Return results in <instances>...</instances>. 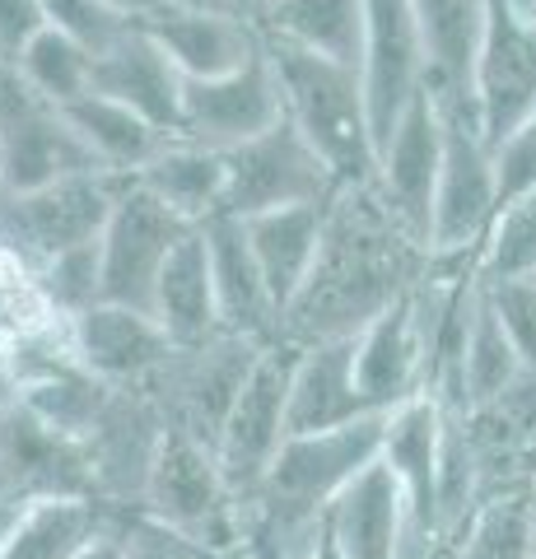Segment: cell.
I'll list each match as a JSON object with an SVG mask.
<instances>
[{
	"label": "cell",
	"instance_id": "1",
	"mask_svg": "<svg viewBox=\"0 0 536 559\" xmlns=\"http://www.w3.org/2000/svg\"><path fill=\"white\" fill-rule=\"evenodd\" d=\"M406 252H425L388 215L373 187H345L326 210L318 266L281 318V341L303 349L318 341L359 336L388 304L415 289Z\"/></svg>",
	"mask_w": 536,
	"mask_h": 559
},
{
	"label": "cell",
	"instance_id": "2",
	"mask_svg": "<svg viewBox=\"0 0 536 559\" xmlns=\"http://www.w3.org/2000/svg\"><path fill=\"white\" fill-rule=\"evenodd\" d=\"M388 415H365L326 433L285 439L266 485L248 503V527L266 532L285 559H308L326 527L332 503L383 457Z\"/></svg>",
	"mask_w": 536,
	"mask_h": 559
},
{
	"label": "cell",
	"instance_id": "3",
	"mask_svg": "<svg viewBox=\"0 0 536 559\" xmlns=\"http://www.w3.org/2000/svg\"><path fill=\"white\" fill-rule=\"evenodd\" d=\"M262 51L275 70V84H281L285 121L322 154V164L336 173L341 191L345 187H373L378 145H373L359 70L326 61L318 51L275 43V38H262Z\"/></svg>",
	"mask_w": 536,
	"mask_h": 559
},
{
	"label": "cell",
	"instance_id": "4",
	"mask_svg": "<svg viewBox=\"0 0 536 559\" xmlns=\"http://www.w3.org/2000/svg\"><path fill=\"white\" fill-rule=\"evenodd\" d=\"M135 513L164 522L219 559H234L248 536V513L224 480L215 448L187 429H164V443L154 452L145 480V499Z\"/></svg>",
	"mask_w": 536,
	"mask_h": 559
},
{
	"label": "cell",
	"instance_id": "5",
	"mask_svg": "<svg viewBox=\"0 0 536 559\" xmlns=\"http://www.w3.org/2000/svg\"><path fill=\"white\" fill-rule=\"evenodd\" d=\"M122 187L127 178L117 173H84V178L51 182L43 191H24V197H0V252L38 271L51 257L98 242Z\"/></svg>",
	"mask_w": 536,
	"mask_h": 559
},
{
	"label": "cell",
	"instance_id": "6",
	"mask_svg": "<svg viewBox=\"0 0 536 559\" xmlns=\"http://www.w3.org/2000/svg\"><path fill=\"white\" fill-rule=\"evenodd\" d=\"M289 378H294V345L285 341L266 345L215 433V462L224 480H229L234 499L243 503V513L257 499V489L266 485L271 466L289 439Z\"/></svg>",
	"mask_w": 536,
	"mask_h": 559
},
{
	"label": "cell",
	"instance_id": "7",
	"mask_svg": "<svg viewBox=\"0 0 536 559\" xmlns=\"http://www.w3.org/2000/svg\"><path fill=\"white\" fill-rule=\"evenodd\" d=\"M84 173L108 168L84 150L57 103L33 94L10 66H0V197H24Z\"/></svg>",
	"mask_w": 536,
	"mask_h": 559
},
{
	"label": "cell",
	"instance_id": "8",
	"mask_svg": "<svg viewBox=\"0 0 536 559\" xmlns=\"http://www.w3.org/2000/svg\"><path fill=\"white\" fill-rule=\"evenodd\" d=\"M443 112V173L434 197V224H429V261H462L476 266L499 215V182L490 145L480 140L472 108H439Z\"/></svg>",
	"mask_w": 536,
	"mask_h": 559
},
{
	"label": "cell",
	"instance_id": "9",
	"mask_svg": "<svg viewBox=\"0 0 536 559\" xmlns=\"http://www.w3.org/2000/svg\"><path fill=\"white\" fill-rule=\"evenodd\" d=\"M472 117L480 140L495 150L513 127L536 112V10L490 0L486 28L472 61Z\"/></svg>",
	"mask_w": 536,
	"mask_h": 559
},
{
	"label": "cell",
	"instance_id": "10",
	"mask_svg": "<svg viewBox=\"0 0 536 559\" xmlns=\"http://www.w3.org/2000/svg\"><path fill=\"white\" fill-rule=\"evenodd\" d=\"M224 164H229L224 215L234 219H252L285 205H332L341 197L336 173L289 121H275L266 135L238 150H224Z\"/></svg>",
	"mask_w": 536,
	"mask_h": 559
},
{
	"label": "cell",
	"instance_id": "11",
	"mask_svg": "<svg viewBox=\"0 0 536 559\" xmlns=\"http://www.w3.org/2000/svg\"><path fill=\"white\" fill-rule=\"evenodd\" d=\"M262 349L266 345L243 341V336H215L196 349H172V359L135 392H145L159 406L168 429H187L215 448L224 415H229L234 396L243 392Z\"/></svg>",
	"mask_w": 536,
	"mask_h": 559
},
{
	"label": "cell",
	"instance_id": "12",
	"mask_svg": "<svg viewBox=\"0 0 536 559\" xmlns=\"http://www.w3.org/2000/svg\"><path fill=\"white\" fill-rule=\"evenodd\" d=\"M359 80H365L373 145L383 150L392 127L420 94H429V47L415 14V0H365V57H359Z\"/></svg>",
	"mask_w": 536,
	"mask_h": 559
},
{
	"label": "cell",
	"instance_id": "13",
	"mask_svg": "<svg viewBox=\"0 0 536 559\" xmlns=\"http://www.w3.org/2000/svg\"><path fill=\"white\" fill-rule=\"evenodd\" d=\"M187 234H192V224L172 215L164 201H154L141 182L127 178L108 229H103V242H98L103 248V304L150 312L164 261Z\"/></svg>",
	"mask_w": 536,
	"mask_h": 559
},
{
	"label": "cell",
	"instance_id": "14",
	"mask_svg": "<svg viewBox=\"0 0 536 559\" xmlns=\"http://www.w3.org/2000/svg\"><path fill=\"white\" fill-rule=\"evenodd\" d=\"M439 173H443V112L434 94H420L406 108V117L392 127L383 150H378L373 191L388 205V215L425 248V257H429Z\"/></svg>",
	"mask_w": 536,
	"mask_h": 559
},
{
	"label": "cell",
	"instance_id": "15",
	"mask_svg": "<svg viewBox=\"0 0 536 559\" xmlns=\"http://www.w3.org/2000/svg\"><path fill=\"white\" fill-rule=\"evenodd\" d=\"M285 121L281 84L266 51L234 75L219 80H187L182 84V127L178 140H196L211 150H238Z\"/></svg>",
	"mask_w": 536,
	"mask_h": 559
},
{
	"label": "cell",
	"instance_id": "16",
	"mask_svg": "<svg viewBox=\"0 0 536 559\" xmlns=\"http://www.w3.org/2000/svg\"><path fill=\"white\" fill-rule=\"evenodd\" d=\"M145 33L168 51L182 80H219L262 57V28L224 0H172L150 14Z\"/></svg>",
	"mask_w": 536,
	"mask_h": 559
},
{
	"label": "cell",
	"instance_id": "17",
	"mask_svg": "<svg viewBox=\"0 0 536 559\" xmlns=\"http://www.w3.org/2000/svg\"><path fill=\"white\" fill-rule=\"evenodd\" d=\"M71 345L75 359L108 388H145L178 349L154 322V312H135L122 304H94L90 312H80L71 322Z\"/></svg>",
	"mask_w": 536,
	"mask_h": 559
},
{
	"label": "cell",
	"instance_id": "18",
	"mask_svg": "<svg viewBox=\"0 0 536 559\" xmlns=\"http://www.w3.org/2000/svg\"><path fill=\"white\" fill-rule=\"evenodd\" d=\"M448 415L434 396H415L388 415L383 462L402 485L415 550H429L439 540V452H443Z\"/></svg>",
	"mask_w": 536,
	"mask_h": 559
},
{
	"label": "cell",
	"instance_id": "19",
	"mask_svg": "<svg viewBox=\"0 0 536 559\" xmlns=\"http://www.w3.org/2000/svg\"><path fill=\"white\" fill-rule=\"evenodd\" d=\"M182 84L187 80L178 75V66L145 33V24H131L117 43L94 51V94L141 112L164 135H178L182 127Z\"/></svg>",
	"mask_w": 536,
	"mask_h": 559
},
{
	"label": "cell",
	"instance_id": "20",
	"mask_svg": "<svg viewBox=\"0 0 536 559\" xmlns=\"http://www.w3.org/2000/svg\"><path fill=\"white\" fill-rule=\"evenodd\" d=\"M355 378L373 415H392L396 406L425 396V341L410 289L355 336Z\"/></svg>",
	"mask_w": 536,
	"mask_h": 559
},
{
	"label": "cell",
	"instance_id": "21",
	"mask_svg": "<svg viewBox=\"0 0 536 559\" xmlns=\"http://www.w3.org/2000/svg\"><path fill=\"white\" fill-rule=\"evenodd\" d=\"M205 234V257H211V280H215V304L224 336H243L257 345L281 341V308H275L266 275L252 257V242L243 219L215 215L211 224H201Z\"/></svg>",
	"mask_w": 536,
	"mask_h": 559
},
{
	"label": "cell",
	"instance_id": "22",
	"mask_svg": "<svg viewBox=\"0 0 536 559\" xmlns=\"http://www.w3.org/2000/svg\"><path fill=\"white\" fill-rule=\"evenodd\" d=\"M326 532H332L341 559H420L402 485L383 457L332 503Z\"/></svg>",
	"mask_w": 536,
	"mask_h": 559
},
{
	"label": "cell",
	"instance_id": "23",
	"mask_svg": "<svg viewBox=\"0 0 536 559\" xmlns=\"http://www.w3.org/2000/svg\"><path fill=\"white\" fill-rule=\"evenodd\" d=\"M373 415L359 396L355 378V336L318 341L294 349V378H289V439L294 433H326L341 425Z\"/></svg>",
	"mask_w": 536,
	"mask_h": 559
},
{
	"label": "cell",
	"instance_id": "24",
	"mask_svg": "<svg viewBox=\"0 0 536 559\" xmlns=\"http://www.w3.org/2000/svg\"><path fill=\"white\" fill-rule=\"evenodd\" d=\"M326 210L332 205H285V210H266V215L243 219L252 257L266 275V289L275 308H281V318L299 299V289L318 266V252L326 238Z\"/></svg>",
	"mask_w": 536,
	"mask_h": 559
},
{
	"label": "cell",
	"instance_id": "25",
	"mask_svg": "<svg viewBox=\"0 0 536 559\" xmlns=\"http://www.w3.org/2000/svg\"><path fill=\"white\" fill-rule=\"evenodd\" d=\"M150 312L178 349H196L205 341L224 336L219 304H215V280H211V257H205V234L201 229L187 234L178 248H172V257L164 261Z\"/></svg>",
	"mask_w": 536,
	"mask_h": 559
},
{
	"label": "cell",
	"instance_id": "26",
	"mask_svg": "<svg viewBox=\"0 0 536 559\" xmlns=\"http://www.w3.org/2000/svg\"><path fill=\"white\" fill-rule=\"evenodd\" d=\"M117 518L122 513L90 495L28 499L0 546V559H80L98 536L117 527Z\"/></svg>",
	"mask_w": 536,
	"mask_h": 559
},
{
	"label": "cell",
	"instance_id": "27",
	"mask_svg": "<svg viewBox=\"0 0 536 559\" xmlns=\"http://www.w3.org/2000/svg\"><path fill=\"white\" fill-rule=\"evenodd\" d=\"M131 182H141L154 201H164L172 215L187 219L192 229L224 215V191H229V164L224 150L196 145V140H164V150L135 173Z\"/></svg>",
	"mask_w": 536,
	"mask_h": 559
},
{
	"label": "cell",
	"instance_id": "28",
	"mask_svg": "<svg viewBox=\"0 0 536 559\" xmlns=\"http://www.w3.org/2000/svg\"><path fill=\"white\" fill-rule=\"evenodd\" d=\"M257 28L262 38L318 51L355 70L365 57V0H281Z\"/></svg>",
	"mask_w": 536,
	"mask_h": 559
},
{
	"label": "cell",
	"instance_id": "29",
	"mask_svg": "<svg viewBox=\"0 0 536 559\" xmlns=\"http://www.w3.org/2000/svg\"><path fill=\"white\" fill-rule=\"evenodd\" d=\"M61 112L75 127V135L84 140V150L108 173H117V178H135V173L164 150V140H172L159 127H150L141 112H131L103 94H84L75 103H65Z\"/></svg>",
	"mask_w": 536,
	"mask_h": 559
},
{
	"label": "cell",
	"instance_id": "30",
	"mask_svg": "<svg viewBox=\"0 0 536 559\" xmlns=\"http://www.w3.org/2000/svg\"><path fill=\"white\" fill-rule=\"evenodd\" d=\"M523 359L509 341V331L499 326L495 308L486 304V294L476 285L472 322H466V345H462V415L476 406H490L504 392H513L523 382Z\"/></svg>",
	"mask_w": 536,
	"mask_h": 559
},
{
	"label": "cell",
	"instance_id": "31",
	"mask_svg": "<svg viewBox=\"0 0 536 559\" xmlns=\"http://www.w3.org/2000/svg\"><path fill=\"white\" fill-rule=\"evenodd\" d=\"M10 70L28 84L33 94L57 103V108L94 94V51L84 43H75V38H65V33H57V28H43L38 38L20 51V61H14Z\"/></svg>",
	"mask_w": 536,
	"mask_h": 559
},
{
	"label": "cell",
	"instance_id": "32",
	"mask_svg": "<svg viewBox=\"0 0 536 559\" xmlns=\"http://www.w3.org/2000/svg\"><path fill=\"white\" fill-rule=\"evenodd\" d=\"M472 275L480 285H499V280H536V191L523 201L504 205L490 224L486 242L476 252Z\"/></svg>",
	"mask_w": 536,
	"mask_h": 559
},
{
	"label": "cell",
	"instance_id": "33",
	"mask_svg": "<svg viewBox=\"0 0 536 559\" xmlns=\"http://www.w3.org/2000/svg\"><path fill=\"white\" fill-rule=\"evenodd\" d=\"M457 559H536L527 527V489H509L480 503L472 527L457 536Z\"/></svg>",
	"mask_w": 536,
	"mask_h": 559
},
{
	"label": "cell",
	"instance_id": "34",
	"mask_svg": "<svg viewBox=\"0 0 536 559\" xmlns=\"http://www.w3.org/2000/svg\"><path fill=\"white\" fill-rule=\"evenodd\" d=\"M98 242L71 248V252L51 257V261H43V266L33 271L38 275V289H43L47 308L57 312L61 322H75L80 312H90L94 304H103V248Z\"/></svg>",
	"mask_w": 536,
	"mask_h": 559
},
{
	"label": "cell",
	"instance_id": "35",
	"mask_svg": "<svg viewBox=\"0 0 536 559\" xmlns=\"http://www.w3.org/2000/svg\"><path fill=\"white\" fill-rule=\"evenodd\" d=\"M480 294L495 308L499 326L509 331L517 359H523V373L536 382V280H499V285H480Z\"/></svg>",
	"mask_w": 536,
	"mask_h": 559
},
{
	"label": "cell",
	"instance_id": "36",
	"mask_svg": "<svg viewBox=\"0 0 536 559\" xmlns=\"http://www.w3.org/2000/svg\"><path fill=\"white\" fill-rule=\"evenodd\" d=\"M38 5H43L47 28H57V33H65V38L84 43L90 51H103L131 28V20L112 14L103 0H38Z\"/></svg>",
	"mask_w": 536,
	"mask_h": 559
},
{
	"label": "cell",
	"instance_id": "37",
	"mask_svg": "<svg viewBox=\"0 0 536 559\" xmlns=\"http://www.w3.org/2000/svg\"><path fill=\"white\" fill-rule=\"evenodd\" d=\"M490 159H495V182H499V210L532 197L536 191V112L499 140L490 150Z\"/></svg>",
	"mask_w": 536,
	"mask_h": 559
},
{
	"label": "cell",
	"instance_id": "38",
	"mask_svg": "<svg viewBox=\"0 0 536 559\" xmlns=\"http://www.w3.org/2000/svg\"><path fill=\"white\" fill-rule=\"evenodd\" d=\"M117 550H122V559H219L205 546H196V540L178 536L172 527H164V522H154L145 513L117 518Z\"/></svg>",
	"mask_w": 536,
	"mask_h": 559
},
{
	"label": "cell",
	"instance_id": "39",
	"mask_svg": "<svg viewBox=\"0 0 536 559\" xmlns=\"http://www.w3.org/2000/svg\"><path fill=\"white\" fill-rule=\"evenodd\" d=\"M47 28L38 0H0V66H14L20 51Z\"/></svg>",
	"mask_w": 536,
	"mask_h": 559
},
{
	"label": "cell",
	"instance_id": "40",
	"mask_svg": "<svg viewBox=\"0 0 536 559\" xmlns=\"http://www.w3.org/2000/svg\"><path fill=\"white\" fill-rule=\"evenodd\" d=\"M112 14H122V20H131V24H145L150 14H159L164 5H172V0H103Z\"/></svg>",
	"mask_w": 536,
	"mask_h": 559
},
{
	"label": "cell",
	"instance_id": "41",
	"mask_svg": "<svg viewBox=\"0 0 536 559\" xmlns=\"http://www.w3.org/2000/svg\"><path fill=\"white\" fill-rule=\"evenodd\" d=\"M14 406H20V373H14L5 349H0V415H10Z\"/></svg>",
	"mask_w": 536,
	"mask_h": 559
},
{
	"label": "cell",
	"instance_id": "42",
	"mask_svg": "<svg viewBox=\"0 0 536 559\" xmlns=\"http://www.w3.org/2000/svg\"><path fill=\"white\" fill-rule=\"evenodd\" d=\"M234 559H285L281 555V546L266 536V532H257V527H248V536H243V550H238Z\"/></svg>",
	"mask_w": 536,
	"mask_h": 559
},
{
	"label": "cell",
	"instance_id": "43",
	"mask_svg": "<svg viewBox=\"0 0 536 559\" xmlns=\"http://www.w3.org/2000/svg\"><path fill=\"white\" fill-rule=\"evenodd\" d=\"M224 5L238 10V14H243V20H252V24H262L266 14H271L275 5H281V0H224Z\"/></svg>",
	"mask_w": 536,
	"mask_h": 559
},
{
	"label": "cell",
	"instance_id": "44",
	"mask_svg": "<svg viewBox=\"0 0 536 559\" xmlns=\"http://www.w3.org/2000/svg\"><path fill=\"white\" fill-rule=\"evenodd\" d=\"M80 559H122V550H117V527L108 532V536H98L90 550H84Z\"/></svg>",
	"mask_w": 536,
	"mask_h": 559
},
{
	"label": "cell",
	"instance_id": "45",
	"mask_svg": "<svg viewBox=\"0 0 536 559\" xmlns=\"http://www.w3.org/2000/svg\"><path fill=\"white\" fill-rule=\"evenodd\" d=\"M20 509H24V503H0V546H5V536L14 527V518H20Z\"/></svg>",
	"mask_w": 536,
	"mask_h": 559
},
{
	"label": "cell",
	"instance_id": "46",
	"mask_svg": "<svg viewBox=\"0 0 536 559\" xmlns=\"http://www.w3.org/2000/svg\"><path fill=\"white\" fill-rule=\"evenodd\" d=\"M420 559H457V540H434Z\"/></svg>",
	"mask_w": 536,
	"mask_h": 559
},
{
	"label": "cell",
	"instance_id": "47",
	"mask_svg": "<svg viewBox=\"0 0 536 559\" xmlns=\"http://www.w3.org/2000/svg\"><path fill=\"white\" fill-rule=\"evenodd\" d=\"M527 527H532V546H536V471L527 480Z\"/></svg>",
	"mask_w": 536,
	"mask_h": 559
},
{
	"label": "cell",
	"instance_id": "48",
	"mask_svg": "<svg viewBox=\"0 0 536 559\" xmlns=\"http://www.w3.org/2000/svg\"><path fill=\"white\" fill-rule=\"evenodd\" d=\"M513 5H536V0H513Z\"/></svg>",
	"mask_w": 536,
	"mask_h": 559
},
{
	"label": "cell",
	"instance_id": "49",
	"mask_svg": "<svg viewBox=\"0 0 536 559\" xmlns=\"http://www.w3.org/2000/svg\"><path fill=\"white\" fill-rule=\"evenodd\" d=\"M0 341H5V331H0Z\"/></svg>",
	"mask_w": 536,
	"mask_h": 559
},
{
	"label": "cell",
	"instance_id": "50",
	"mask_svg": "<svg viewBox=\"0 0 536 559\" xmlns=\"http://www.w3.org/2000/svg\"><path fill=\"white\" fill-rule=\"evenodd\" d=\"M532 10H536V5H532Z\"/></svg>",
	"mask_w": 536,
	"mask_h": 559
}]
</instances>
